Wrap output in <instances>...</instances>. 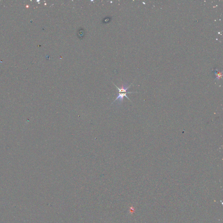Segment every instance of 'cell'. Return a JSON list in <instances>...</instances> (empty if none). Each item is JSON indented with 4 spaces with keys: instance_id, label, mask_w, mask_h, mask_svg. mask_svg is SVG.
I'll return each mask as SVG.
<instances>
[{
    "instance_id": "2",
    "label": "cell",
    "mask_w": 223,
    "mask_h": 223,
    "mask_svg": "<svg viewBox=\"0 0 223 223\" xmlns=\"http://www.w3.org/2000/svg\"><path fill=\"white\" fill-rule=\"evenodd\" d=\"M214 73L215 75L216 78L215 80H220L221 79L222 76V71H220L219 70L216 69L214 71Z\"/></svg>"
},
{
    "instance_id": "1",
    "label": "cell",
    "mask_w": 223,
    "mask_h": 223,
    "mask_svg": "<svg viewBox=\"0 0 223 223\" xmlns=\"http://www.w3.org/2000/svg\"><path fill=\"white\" fill-rule=\"evenodd\" d=\"M113 84L115 85V86L117 87V88L118 89V90H119V94H118L117 97V98H116V99L113 102V103H112L111 104H113V103H114L115 102L118 101V104L120 106V105L122 104V102H123V98H124V97L127 98L129 100H130V101H131V100H130V99H129L126 95L128 94V93H137L136 92H127V90H128V89H129V87L131 86L132 84L131 85H129V86H128V83H124V84H123V85H122V86H121L120 88H119V87L116 86V85H115V84H114V83Z\"/></svg>"
}]
</instances>
